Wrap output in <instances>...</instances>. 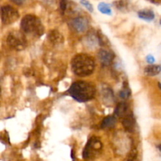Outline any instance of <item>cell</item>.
Here are the masks:
<instances>
[{"mask_svg": "<svg viewBox=\"0 0 161 161\" xmlns=\"http://www.w3.org/2000/svg\"><path fill=\"white\" fill-rule=\"evenodd\" d=\"M116 7L118 8L119 9H123V8H126L127 6V3H126L125 1L124 0H120V1H118L116 2Z\"/></svg>", "mask_w": 161, "mask_h": 161, "instance_id": "ffe728a7", "label": "cell"}, {"mask_svg": "<svg viewBox=\"0 0 161 161\" xmlns=\"http://www.w3.org/2000/svg\"><path fill=\"white\" fill-rule=\"evenodd\" d=\"M71 25L76 32L83 33L87 30L89 24L86 18L83 17H78L76 18H74L71 21Z\"/></svg>", "mask_w": 161, "mask_h": 161, "instance_id": "52a82bcc", "label": "cell"}, {"mask_svg": "<svg viewBox=\"0 0 161 161\" xmlns=\"http://www.w3.org/2000/svg\"><path fill=\"white\" fill-rule=\"evenodd\" d=\"M116 119L113 116H108L102 120L101 124V127L102 129H109L113 128L116 126Z\"/></svg>", "mask_w": 161, "mask_h": 161, "instance_id": "5bb4252c", "label": "cell"}, {"mask_svg": "<svg viewBox=\"0 0 161 161\" xmlns=\"http://www.w3.org/2000/svg\"><path fill=\"white\" fill-rule=\"evenodd\" d=\"M102 98H103L102 100L105 102L106 105H112L113 103H114V94L110 87L105 86V87L102 88Z\"/></svg>", "mask_w": 161, "mask_h": 161, "instance_id": "30bf717a", "label": "cell"}, {"mask_svg": "<svg viewBox=\"0 0 161 161\" xmlns=\"http://www.w3.org/2000/svg\"><path fill=\"white\" fill-rule=\"evenodd\" d=\"M97 9L102 14L105 15H112V9L108 4L105 3H100L97 6Z\"/></svg>", "mask_w": 161, "mask_h": 161, "instance_id": "2e32d148", "label": "cell"}, {"mask_svg": "<svg viewBox=\"0 0 161 161\" xmlns=\"http://www.w3.org/2000/svg\"><path fill=\"white\" fill-rule=\"evenodd\" d=\"M72 71L75 75L86 77L91 75L95 69V61L92 57L85 53L77 54L72 58Z\"/></svg>", "mask_w": 161, "mask_h": 161, "instance_id": "6da1fadb", "label": "cell"}, {"mask_svg": "<svg viewBox=\"0 0 161 161\" xmlns=\"http://www.w3.org/2000/svg\"><path fill=\"white\" fill-rule=\"evenodd\" d=\"M11 1H12L14 3H15V4L20 6V5H22L24 3H25V0H11Z\"/></svg>", "mask_w": 161, "mask_h": 161, "instance_id": "603a6c76", "label": "cell"}, {"mask_svg": "<svg viewBox=\"0 0 161 161\" xmlns=\"http://www.w3.org/2000/svg\"><path fill=\"white\" fill-rule=\"evenodd\" d=\"M146 61H147V62L149 63V64H153L154 62H155V61H156L155 58H154V57L153 56V55H151V54L147 55V56H146Z\"/></svg>", "mask_w": 161, "mask_h": 161, "instance_id": "44dd1931", "label": "cell"}, {"mask_svg": "<svg viewBox=\"0 0 161 161\" xmlns=\"http://www.w3.org/2000/svg\"><path fill=\"white\" fill-rule=\"evenodd\" d=\"M158 86H159V87H160V89H161V83H158Z\"/></svg>", "mask_w": 161, "mask_h": 161, "instance_id": "484cf974", "label": "cell"}, {"mask_svg": "<svg viewBox=\"0 0 161 161\" xmlns=\"http://www.w3.org/2000/svg\"><path fill=\"white\" fill-rule=\"evenodd\" d=\"M157 149H159V151H160V152H161V143H160V144H159L158 146H157Z\"/></svg>", "mask_w": 161, "mask_h": 161, "instance_id": "cb8c5ba5", "label": "cell"}, {"mask_svg": "<svg viewBox=\"0 0 161 161\" xmlns=\"http://www.w3.org/2000/svg\"><path fill=\"white\" fill-rule=\"evenodd\" d=\"M160 25H161V19H160Z\"/></svg>", "mask_w": 161, "mask_h": 161, "instance_id": "4316f807", "label": "cell"}, {"mask_svg": "<svg viewBox=\"0 0 161 161\" xmlns=\"http://www.w3.org/2000/svg\"><path fill=\"white\" fill-rule=\"evenodd\" d=\"M49 39L54 43H61L63 41V37L58 31H53L49 35Z\"/></svg>", "mask_w": 161, "mask_h": 161, "instance_id": "e0dca14e", "label": "cell"}, {"mask_svg": "<svg viewBox=\"0 0 161 161\" xmlns=\"http://www.w3.org/2000/svg\"><path fill=\"white\" fill-rule=\"evenodd\" d=\"M130 95V90H129L127 87H125V86H124V87L121 90L120 92H119V97L123 99L127 98Z\"/></svg>", "mask_w": 161, "mask_h": 161, "instance_id": "ac0fdd59", "label": "cell"}, {"mask_svg": "<svg viewBox=\"0 0 161 161\" xmlns=\"http://www.w3.org/2000/svg\"><path fill=\"white\" fill-rule=\"evenodd\" d=\"M69 94L77 102H86L94 98L95 95V87L94 85L87 82H75L69 89Z\"/></svg>", "mask_w": 161, "mask_h": 161, "instance_id": "7a4b0ae2", "label": "cell"}, {"mask_svg": "<svg viewBox=\"0 0 161 161\" xmlns=\"http://www.w3.org/2000/svg\"><path fill=\"white\" fill-rule=\"evenodd\" d=\"M123 126L127 131L132 132L135 130V126H136V121L132 113H129L126 116H124L123 119Z\"/></svg>", "mask_w": 161, "mask_h": 161, "instance_id": "9c48e42d", "label": "cell"}, {"mask_svg": "<svg viewBox=\"0 0 161 161\" xmlns=\"http://www.w3.org/2000/svg\"><path fill=\"white\" fill-rule=\"evenodd\" d=\"M20 14L18 11L9 5L1 7V19L5 25H11L18 20Z\"/></svg>", "mask_w": 161, "mask_h": 161, "instance_id": "8992f818", "label": "cell"}, {"mask_svg": "<svg viewBox=\"0 0 161 161\" xmlns=\"http://www.w3.org/2000/svg\"><path fill=\"white\" fill-rule=\"evenodd\" d=\"M129 113V105L125 102H121L116 106L115 109V114L119 117H123L128 115Z\"/></svg>", "mask_w": 161, "mask_h": 161, "instance_id": "4fadbf2b", "label": "cell"}, {"mask_svg": "<svg viewBox=\"0 0 161 161\" xmlns=\"http://www.w3.org/2000/svg\"><path fill=\"white\" fill-rule=\"evenodd\" d=\"M161 72V65L159 64H149L145 68L144 73L148 76H155Z\"/></svg>", "mask_w": 161, "mask_h": 161, "instance_id": "7c38bea8", "label": "cell"}, {"mask_svg": "<svg viewBox=\"0 0 161 161\" xmlns=\"http://www.w3.org/2000/svg\"><path fill=\"white\" fill-rule=\"evenodd\" d=\"M89 47H95L100 43V39L98 36H95V35H90L86 37V42H85Z\"/></svg>", "mask_w": 161, "mask_h": 161, "instance_id": "9a60e30c", "label": "cell"}, {"mask_svg": "<svg viewBox=\"0 0 161 161\" xmlns=\"http://www.w3.org/2000/svg\"><path fill=\"white\" fill-rule=\"evenodd\" d=\"M60 6H61V9L62 11H64L67 8L68 6V3H67V0H61V3H60Z\"/></svg>", "mask_w": 161, "mask_h": 161, "instance_id": "7402d4cb", "label": "cell"}, {"mask_svg": "<svg viewBox=\"0 0 161 161\" xmlns=\"http://www.w3.org/2000/svg\"><path fill=\"white\" fill-rule=\"evenodd\" d=\"M80 3H81L89 12L92 13L93 11H94V8H93L92 4H91L88 0H80Z\"/></svg>", "mask_w": 161, "mask_h": 161, "instance_id": "d6986e66", "label": "cell"}, {"mask_svg": "<svg viewBox=\"0 0 161 161\" xmlns=\"http://www.w3.org/2000/svg\"><path fill=\"white\" fill-rule=\"evenodd\" d=\"M46 2H47V3H52V2L53 1V0H45Z\"/></svg>", "mask_w": 161, "mask_h": 161, "instance_id": "d4e9b609", "label": "cell"}, {"mask_svg": "<svg viewBox=\"0 0 161 161\" xmlns=\"http://www.w3.org/2000/svg\"><path fill=\"white\" fill-rule=\"evenodd\" d=\"M7 43L9 47L14 50H21L26 47V39L21 32L14 31L9 33L8 36Z\"/></svg>", "mask_w": 161, "mask_h": 161, "instance_id": "5b68a950", "label": "cell"}, {"mask_svg": "<svg viewBox=\"0 0 161 161\" xmlns=\"http://www.w3.org/2000/svg\"><path fill=\"white\" fill-rule=\"evenodd\" d=\"M20 27L24 32L34 36H40L44 32V27L41 20L31 14H28L23 17L20 22Z\"/></svg>", "mask_w": 161, "mask_h": 161, "instance_id": "3957f363", "label": "cell"}, {"mask_svg": "<svg viewBox=\"0 0 161 161\" xmlns=\"http://www.w3.org/2000/svg\"><path fill=\"white\" fill-rule=\"evenodd\" d=\"M102 149V143L96 137H92L86 143L83 152V157L85 160H91L98 157Z\"/></svg>", "mask_w": 161, "mask_h": 161, "instance_id": "277c9868", "label": "cell"}, {"mask_svg": "<svg viewBox=\"0 0 161 161\" xmlns=\"http://www.w3.org/2000/svg\"><path fill=\"white\" fill-rule=\"evenodd\" d=\"M138 16L140 19L145 20V21L150 22L153 21L155 18V14L152 9H145L139 10L138 13Z\"/></svg>", "mask_w": 161, "mask_h": 161, "instance_id": "8fae6325", "label": "cell"}, {"mask_svg": "<svg viewBox=\"0 0 161 161\" xmlns=\"http://www.w3.org/2000/svg\"><path fill=\"white\" fill-rule=\"evenodd\" d=\"M97 57L101 64L104 66H108L113 63L114 60V53L108 50L101 49L97 53Z\"/></svg>", "mask_w": 161, "mask_h": 161, "instance_id": "ba28073f", "label": "cell"}]
</instances>
